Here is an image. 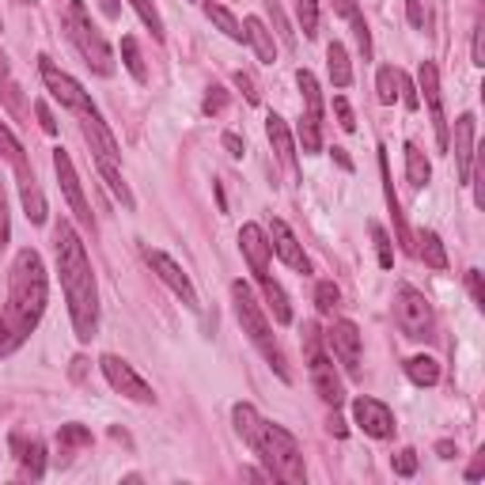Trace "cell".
Returning a JSON list of instances; mask_svg holds the SVG:
<instances>
[{
    "label": "cell",
    "mask_w": 485,
    "mask_h": 485,
    "mask_svg": "<svg viewBox=\"0 0 485 485\" xmlns=\"http://www.w3.org/2000/svg\"><path fill=\"white\" fill-rule=\"evenodd\" d=\"M436 455H440V459H455V455H459V448L451 444V440H440V444H436Z\"/></svg>",
    "instance_id": "obj_55"
},
{
    "label": "cell",
    "mask_w": 485,
    "mask_h": 485,
    "mask_svg": "<svg viewBox=\"0 0 485 485\" xmlns=\"http://www.w3.org/2000/svg\"><path fill=\"white\" fill-rule=\"evenodd\" d=\"M0 102H5V111H12L19 121H27V99H24V88H19L15 76H12L5 50H0Z\"/></svg>",
    "instance_id": "obj_22"
},
{
    "label": "cell",
    "mask_w": 485,
    "mask_h": 485,
    "mask_svg": "<svg viewBox=\"0 0 485 485\" xmlns=\"http://www.w3.org/2000/svg\"><path fill=\"white\" fill-rule=\"evenodd\" d=\"M99 163V175H102V182L111 186V194L125 205V209H133L137 201H133V189L125 186V179H121V163H114V160H95Z\"/></svg>",
    "instance_id": "obj_29"
},
{
    "label": "cell",
    "mask_w": 485,
    "mask_h": 485,
    "mask_svg": "<svg viewBox=\"0 0 485 485\" xmlns=\"http://www.w3.org/2000/svg\"><path fill=\"white\" fill-rule=\"evenodd\" d=\"M342 304V292H337L334 281H319V288H315V307H319L323 315H334V307Z\"/></svg>",
    "instance_id": "obj_40"
},
{
    "label": "cell",
    "mask_w": 485,
    "mask_h": 485,
    "mask_svg": "<svg viewBox=\"0 0 485 485\" xmlns=\"http://www.w3.org/2000/svg\"><path fill=\"white\" fill-rule=\"evenodd\" d=\"M398 88H403V69H379V76H375V92H379V102L383 107H394L398 102Z\"/></svg>",
    "instance_id": "obj_34"
},
{
    "label": "cell",
    "mask_w": 485,
    "mask_h": 485,
    "mask_svg": "<svg viewBox=\"0 0 485 485\" xmlns=\"http://www.w3.org/2000/svg\"><path fill=\"white\" fill-rule=\"evenodd\" d=\"M65 27H69V38L80 50V57L88 61V69L99 76H114V50H111V42L102 38V31L92 24V12L83 8V0H69Z\"/></svg>",
    "instance_id": "obj_5"
},
{
    "label": "cell",
    "mask_w": 485,
    "mask_h": 485,
    "mask_svg": "<svg viewBox=\"0 0 485 485\" xmlns=\"http://www.w3.org/2000/svg\"><path fill=\"white\" fill-rule=\"evenodd\" d=\"M99 8H102V15H107V19H118V15H121L118 0H99Z\"/></svg>",
    "instance_id": "obj_56"
},
{
    "label": "cell",
    "mask_w": 485,
    "mask_h": 485,
    "mask_svg": "<svg viewBox=\"0 0 485 485\" xmlns=\"http://www.w3.org/2000/svg\"><path fill=\"white\" fill-rule=\"evenodd\" d=\"M236 83H239V88H243L247 102H258V99H262V95H258V83H255V80H250L247 73H236Z\"/></svg>",
    "instance_id": "obj_51"
},
{
    "label": "cell",
    "mask_w": 485,
    "mask_h": 485,
    "mask_svg": "<svg viewBox=\"0 0 485 485\" xmlns=\"http://www.w3.org/2000/svg\"><path fill=\"white\" fill-rule=\"evenodd\" d=\"M406 375H410V383H417V387H436L440 383V364L432 361V356H410Z\"/></svg>",
    "instance_id": "obj_31"
},
{
    "label": "cell",
    "mask_w": 485,
    "mask_h": 485,
    "mask_svg": "<svg viewBox=\"0 0 485 485\" xmlns=\"http://www.w3.org/2000/svg\"><path fill=\"white\" fill-rule=\"evenodd\" d=\"M311 361V383H315V391H319V398L326 406H342L345 403V391H342V379H337V372H334V364L326 361L323 353H315V356H307Z\"/></svg>",
    "instance_id": "obj_19"
},
{
    "label": "cell",
    "mask_w": 485,
    "mask_h": 485,
    "mask_svg": "<svg viewBox=\"0 0 485 485\" xmlns=\"http://www.w3.org/2000/svg\"><path fill=\"white\" fill-rule=\"evenodd\" d=\"M296 83H300V92H304V111L323 118V92H319V80H315L307 69H300V73H296Z\"/></svg>",
    "instance_id": "obj_35"
},
{
    "label": "cell",
    "mask_w": 485,
    "mask_h": 485,
    "mask_svg": "<svg viewBox=\"0 0 485 485\" xmlns=\"http://www.w3.org/2000/svg\"><path fill=\"white\" fill-rule=\"evenodd\" d=\"M239 250H243V258H247L250 273H255V277H266V273H269V255H273L266 228L243 224V228H239Z\"/></svg>",
    "instance_id": "obj_17"
},
{
    "label": "cell",
    "mask_w": 485,
    "mask_h": 485,
    "mask_svg": "<svg viewBox=\"0 0 485 485\" xmlns=\"http://www.w3.org/2000/svg\"><path fill=\"white\" fill-rule=\"evenodd\" d=\"M46 266H42L38 250L24 247L8 269V300L0 307V361L34 334L46 315Z\"/></svg>",
    "instance_id": "obj_1"
},
{
    "label": "cell",
    "mask_w": 485,
    "mask_h": 485,
    "mask_svg": "<svg viewBox=\"0 0 485 485\" xmlns=\"http://www.w3.org/2000/svg\"><path fill=\"white\" fill-rule=\"evenodd\" d=\"M330 5H334L337 15H345V19H353L356 12H361V8H356V0H330Z\"/></svg>",
    "instance_id": "obj_53"
},
{
    "label": "cell",
    "mask_w": 485,
    "mask_h": 485,
    "mask_svg": "<svg viewBox=\"0 0 485 485\" xmlns=\"http://www.w3.org/2000/svg\"><path fill=\"white\" fill-rule=\"evenodd\" d=\"M0 152L8 156L12 171H15L19 198H24V209H27V220H31V224H46V217H50V209H46V194H42L38 175H34V167H31L27 152H24V144H19V141L12 137L8 125H0Z\"/></svg>",
    "instance_id": "obj_6"
},
{
    "label": "cell",
    "mask_w": 485,
    "mask_h": 485,
    "mask_svg": "<svg viewBox=\"0 0 485 485\" xmlns=\"http://www.w3.org/2000/svg\"><path fill=\"white\" fill-rule=\"evenodd\" d=\"M205 15L213 19V24H217L231 42H243V24H239V19L231 15L224 5H217V0H205Z\"/></svg>",
    "instance_id": "obj_32"
},
{
    "label": "cell",
    "mask_w": 485,
    "mask_h": 485,
    "mask_svg": "<svg viewBox=\"0 0 485 485\" xmlns=\"http://www.w3.org/2000/svg\"><path fill=\"white\" fill-rule=\"evenodd\" d=\"M224 149H228L231 156H236V160H239V156L247 152V144H243V141H239L236 133H224Z\"/></svg>",
    "instance_id": "obj_52"
},
{
    "label": "cell",
    "mask_w": 485,
    "mask_h": 485,
    "mask_svg": "<svg viewBox=\"0 0 485 485\" xmlns=\"http://www.w3.org/2000/svg\"><path fill=\"white\" fill-rule=\"evenodd\" d=\"M53 258L61 273V288L69 300V319L80 342H92L99 334V288H95V273L88 262L83 239L76 236V228L69 220H57L53 228Z\"/></svg>",
    "instance_id": "obj_2"
},
{
    "label": "cell",
    "mask_w": 485,
    "mask_h": 485,
    "mask_svg": "<svg viewBox=\"0 0 485 485\" xmlns=\"http://www.w3.org/2000/svg\"><path fill=\"white\" fill-rule=\"evenodd\" d=\"M394 323L410 342H429L436 330V315H432V304L425 292L413 285H398L394 288Z\"/></svg>",
    "instance_id": "obj_7"
},
{
    "label": "cell",
    "mask_w": 485,
    "mask_h": 485,
    "mask_svg": "<svg viewBox=\"0 0 485 485\" xmlns=\"http://www.w3.org/2000/svg\"><path fill=\"white\" fill-rule=\"evenodd\" d=\"M266 137H269V144H273V152H277L281 167H288L292 175H300V163H296V141H292L288 121L277 118V114H269V118H266Z\"/></svg>",
    "instance_id": "obj_20"
},
{
    "label": "cell",
    "mask_w": 485,
    "mask_h": 485,
    "mask_svg": "<svg viewBox=\"0 0 485 485\" xmlns=\"http://www.w3.org/2000/svg\"><path fill=\"white\" fill-rule=\"evenodd\" d=\"M334 114H337V125H342L345 133L356 130V118H353V107L345 102V95H337V99H334Z\"/></svg>",
    "instance_id": "obj_44"
},
{
    "label": "cell",
    "mask_w": 485,
    "mask_h": 485,
    "mask_svg": "<svg viewBox=\"0 0 485 485\" xmlns=\"http://www.w3.org/2000/svg\"><path fill=\"white\" fill-rule=\"evenodd\" d=\"M24 5H31V0H24Z\"/></svg>",
    "instance_id": "obj_59"
},
{
    "label": "cell",
    "mask_w": 485,
    "mask_h": 485,
    "mask_svg": "<svg viewBox=\"0 0 485 485\" xmlns=\"http://www.w3.org/2000/svg\"><path fill=\"white\" fill-rule=\"evenodd\" d=\"M296 15H300V27L307 38L319 34V0H296Z\"/></svg>",
    "instance_id": "obj_39"
},
{
    "label": "cell",
    "mask_w": 485,
    "mask_h": 485,
    "mask_svg": "<svg viewBox=\"0 0 485 485\" xmlns=\"http://www.w3.org/2000/svg\"><path fill=\"white\" fill-rule=\"evenodd\" d=\"M467 288H470V300L478 307H485V285H481V269H470L467 273Z\"/></svg>",
    "instance_id": "obj_47"
},
{
    "label": "cell",
    "mask_w": 485,
    "mask_h": 485,
    "mask_svg": "<svg viewBox=\"0 0 485 485\" xmlns=\"http://www.w3.org/2000/svg\"><path fill=\"white\" fill-rule=\"evenodd\" d=\"M258 285H262V292H266V304H269V311H273V323L288 326V323H292V304H288V296H285V288L273 281L269 273H266V277H258Z\"/></svg>",
    "instance_id": "obj_26"
},
{
    "label": "cell",
    "mask_w": 485,
    "mask_h": 485,
    "mask_svg": "<svg viewBox=\"0 0 485 485\" xmlns=\"http://www.w3.org/2000/svg\"><path fill=\"white\" fill-rule=\"evenodd\" d=\"M243 38L255 46V53H258V61H266V65H273L277 61V42H273V31H266V24L258 15H247L243 19Z\"/></svg>",
    "instance_id": "obj_23"
},
{
    "label": "cell",
    "mask_w": 485,
    "mask_h": 485,
    "mask_svg": "<svg viewBox=\"0 0 485 485\" xmlns=\"http://www.w3.org/2000/svg\"><path fill=\"white\" fill-rule=\"evenodd\" d=\"M53 171H57V182H61V189H65V198H69V205H73V217H76L83 228H88V231H95L92 205H88V198H83L80 179H76V167H73V156H69L65 149H53Z\"/></svg>",
    "instance_id": "obj_12"
},
{
    "label": "cell",
    "mask_w": 485,
    "mask_h": 485,
    "mask_svg": "<svg viewBox=\"0 0 485 485\" xmlns=\"http://www.w3.org/2000/svg\"><path fill=\"white\" fill-rule=\"evenodd\" d=\"M130 5H133V12L141 15V24L152 31V38L163 42V19H160V12H156L152 0H130Z\"/></svg>",
    "instance_id": "obj_37"
},
{
    "label": "cell",
    "mask_w": 485,
    "mask_h": 485,
    "mask_svg": "<svg viewBox=\"0 0 485 485\" xmlns=\"http://www.w3.org/2000/svg\"><path fill=\"white\" fill-rule=\"evenodd\" d=\"M334 160H337V167H345V171H353V160L345 156V149H334Z\"/></svg>",
    "instance_id": "obj_58"
},
{
    "label": "cell",
    "mask_w": 485,
    "mask_h": 485,
    "mask_svg": "<svg viewBox=\"0 0 485 485\" xmlns=\"http://www.w3.org/2000/svg\"><path fill=\"white\" fill-rule=\"evenodd\" d=\"M353 421H356V425H361L372 440L394 436V413H391V406L379 403V398H368V394L353 398Z\"/></svg>",
    "instance_id": "obj_14"
},
{
    "label": "cell",
    "mask_w": 485,
    "mask_h": 485,
    "mask_svg": "<svg viewBox=\"0 0 485 485\" xmlns=\"http://www.w3.org/2000/svg\"><path fill=\"white\" fill-rule=\"evenodd\" d=\"M394 474H398V478H413V474H417V451H413V448H406V451L394 455Z\"/></svg>",
    "instance_id": "obj_42"
},
{
    "label": "cell",
    "mask_w": 485,
    "mask_h": 485,
    "mask_svg": "<svg viewBox=\"0 0 485 485\" xmlns=\"http://www.w3.org/2000/svg\"><path fill=\"white\" fill-rule=\"evenodd\" d=\"M417 95L425 99V107H429L432 133H436V149H440V152H448L451 130H448V118H444V95H440V73H436L432 61H421V69H417Z\"/></svg>",
    "instance_id": "obj_9"
},
{
    "label": "cell",
    "mask_w": 485,
    "mask_h": 485,
    "mask_svg": "<svg viewBox=\"0 0 485 485\" xmlns=\"http://www.w3.org/2000/svg\"><path fill=\"white\" fill-rule=\"evenodd\" d=\"M38 76H42V83H46V92L61 102L65 111H73V114H83V111H92L95 102H92V95L80 88V83L69 76V73H61L50 57H38Z\"/></svg>",
    "instance_id": "obj_8"
},
{
    "label": "cell",
    "mask_w": 485,
    "mask_h": 485,
    "mask_svg": "<svg viewBox=\"0 0 485 485\" xmlns=\"http://www.w3.org/2000/svg\"><path fill=\"white\" fill-rule=\"evenodd\" d=\"M326 69H330L334 88H349L353 83V65H349V53H345L342 42H330L326 46Z\"/></svg>",
    "instance_id": "obj_27"
},
{
    "label": "cell",
    "mask_w": 485,
    "mask_h": 485,
    "mask_svg": "<svg viewBox=\"0 0 485 485\" xmlns=\"http://www.w3.org/2000/svg\"><path fill=\"white\" fill-rule=\"evenodd\" d=\"M296 133H300V144H304L307 156L323 149V118H319V114H307V111H304V118H300V125H296Z\"/></svg>",
    "instance_id": "obj_33"
},
{
    "label": "cell",
    "mask_w": 485,
    "mask_h": 485,
    "mask_svg": "<svg viewBox=\"0 0 485 485\" xmlns=\"http://www.w3.org/2000/svg\"><path fill=\"white\" fill-rule=\"evenodd\" d=\"M12 451L19 455V462H24V470L38 481L42 474H46V448L38 444V440H24L19 432H12Z\"/></svg>",
    "instance_id": "obj_24"
},
{
    "label": "cell",
    "mask_w": 485,
    "mask_h": 485,
    "mask_svg": "<svg viewBox=\"0 0 485 485\" xmlns=\"http://www.w3.org/2000/svg\"><path fill=\"white\" fill-rule=\"evenodd\" d=\"M413 255H421V258H425V266H432V269H448L444 243H440V236H436V231H429V228H421V231H417Z\"/></svg>",
    "instance_id": "obj_25"
},
{
    "label": "cell",
    "mask_w": 485,
    "mask_h": 485,
    "mask_svg": "<svg viewBox=\"0 0 485 485\" xmlns=\"http://www.w3.org/2000/svg\"><path fill=\"white\" fill-rule=\"evenodd\" d=\"M76 118H80L83 137H88V144H92V156H95V160H114V163H121V149H118L114 133L107 130V121L99 118V111L92 107V111H83V114H76Z\"/></svg>",
    "instance_id": "obj_15"
},
{
    "label": "cell",
    "mask_w": 485,
    "mask_h": 485,
    "mask_svg": "<svg viewBox=\"0 0 485 485\" xmlns=\"http://www.w3.org/2000/svg\"><path fill=\"white\" fill-rule=\"evenodd\" d=\"M406 19H410V27H425V8H421V0H406Z\"/></svg>",
    "instance_id": "obj_50"
},
{
    "label": "cell",
    "mask_w": 485,
    "mask_h": 485,
    "mask_svg": "<svg viewBox=\"0 0 485 485\" xmlns=\"http://www.w3.org/2000/svg\"><path fill=\"white\" fill-rule=\"evenodd\" d=\"M57 444H61V451L88 448V444H92V432L83 429V425H61V429H57Z\"/></svg>",
    "instance_id": "obj_38"
},
{
    "label": "cell",
    "mask_w": 485,
    "mask_h": 485,
    "mask_svg": "<svg viewBox=\"0 0 485 485\" xmlns=\"http://www.w3.org/2000/svg\"><path fill=\"white\" fill-rule=\"evenodd\" d=\"M231 304H236V319L243 326V334L262 349V356L269 361V368L277 372L285 383H288V368H285V356L277 349V342H273V330H269V319H266V311L262 304L255 300V292H250V285L243 281H231Z\"/></svg>",
    "instance_id": "obj_4"
},
{
    "label": "cell",
    "mask_w": 485,
    "mask_h": 485,
    "mask_svg": "<svg viewBox=\"0 0 485 485\" xmlns=\"http://www.w3.org/2000/svg\"><path fill=\"white\" fill-rule=\"evenodd\" d=\"M34 114H38V125H42V133L57 137V121H53V111L46 107V102H34Z\"/></svg>",
    "instance_id": "obj_48"
},
{
    "label": "cell",
    "mask_w": 485,
    "mask_h": 485,
    "mask_svg": "<svg viewBox=\"0 0 485 485\" xmlns=\"http://www.w3.org/2000/svg\"><path fill=\"white\" fill-rule=\"evenodd\" d=\"M474 114H459L455 118V141H448V149H455V171L459 182H470L474 175Z\"/></svg>",
    "instance_id": "obj_18"
},
{
    "label": "cell",
    "mask_w": 485,
    "mask_h": 485,
    "mask_svg": "<svg viewBox=\"0 0 485 485\" xmlns=\"http://www.w3.org/2000/svg\"><path fill=\"white\" fill-rule=\"evenodd\" d=\"M144 262L152 266V273L156 277L175 292V296L189 307V311H198V292H194V285H189V277L182 273V266L171 258V255H163V250H152V247H144Z\"/></svg>",
    "instance_id": "obj_11"
},
{
    "label": "cell",
    "mask_w": 485,
    "mask_h": 485,
    "mask_svg": "<svg viewBox=\"0 0 485 485\" xmlns=\"http://www.w3.org/2000/svg\"><path fill=\"white\" fill-rule=\"evenodd\" d=\"M326 342L337 356V364H342L353 379L361 375V330H356L349 319H337L330 330H326Z\"/></svg>",
    "instance_id": "obj_13"
},
{
    "label": "cell",
    "mask_w": 485,
    "mask_h": 485,
    "mask_svg": "<svg viewBox=\"0 0 485 485\" xmlns=\"http://www.w3.org/2000/svg\"><path fill=\"white\" fill-rule=\"evenodd\" d=\"M379 175H383V198H387V209H391V217H394V231H398V243H403L406 255H413V236H410V228L403 220V205H398L394 198V182H391V163H387V152L379 149Z\"/></svg>",
    "instance_id": "obj_21"
},
{
    "label": "cell",
    "mask_w": 485,
    "mask_h": 485,
    "mask_svg": "<svg viewBox=\"0 0 485 485\" xmlns=\"http://www.w3.org/2000/svg\"><path fill=\"white\" fill-rule=\"evenodd\" d=\"M266 236H269V247H273V255H277V258H281L288 269H296V273H311V258L304 255L300 239L292 236L285 220H273Z\"/></svg>",
    "instance_id": "obj_16"
},
{
    "label": "cell",
    "mask_w": 485,
    "mask_h": 485,
    "mask_svg": "<svg viewBox=\"0 0 485 485\" xmlns=\"http://www.w3.org/2000/svg\"><path fill=\"white\" fill-rule=\"evenodd\" d=\"M121 57H125V69H130V76L137 83L149 80V69H144V61H141V50H137V38L133 34H125L121 38Z\"/></svg>",
    "instance_id": "obj_36"
},
{
    "label": "cell",
    "mask_w": 485,
    "mask_h": 485,
    "mask_svg": "<svg viewBox=\"0 0 485 485\" xmlns=\"http://www.w3.org/2000/svg\"><path fill=\"white\" fill-rule=\"evenodd\" d=\"M8 198H5V182H0V255H5V247H8Z\"/></svg>",
    "instance_id": "obj_46"
},
{
    "label": "cell",
    "mask_w": 485,
    "mask_h": 485,
    "mask_svg": "<svg viewBox=\"0 0 485 485\" xmlns=\"http://www.w3.org/2000/svg\"><path fill=\"white\" fill-rule=\"evenodd\" d=\"M398 99L406 102V111H417L421 107V95H417V88H413V80L403 73V88H398Z\"/></svg>",
    "instance_id": "obj_45"
},
{
    "label": "cell",
    "mask_w": 485,
    "mask_h": 485,
    "mask_svg": "<svg viewBox=\"0 0 485 485\" xmlns=\"http://www.w3.org/2000/svg\"><path fill=\"white\" fill-rule=\"evenodd\" d=\"M224 107H228V92L213 83V88H209V95H205V102H201V111H205L209 118H213V114H220Z\"/></svg>",
    "instance_id": "obj_43"
},
{
    "label": "cell",
    "mask_w": 485,
    "mask_h": 485,
    "mask_svg": "<svg viewBox=\"0 0 485 485\" xmlns=\"http://www.w3.org/2000/svg\"><path fill=\"white\" fill-rule=\"evenodd\" d=\"M485 474V451H478L474 455V462H470V470H467V481H478Z\"/></svg>",
    "instance_id": "obj_54"
},
{
    "label": "cell",
    "mask_w": 485,
    "mask_h": 485,
    "mask_svg": "<svg viewBox=\"0 0 485 485\" xmlns=\"http://www.w3.org/2000/svg\"><path fill=\"white\" fill-rule=\"evenodd\" d=\"M99 368H102V375H107V383H111L118 394L133 398V403H156L152 387H149V383H144V379L137 375V368H133L130 361H121V356L107 353V356H102V361H99Z\"/></svg>",
    "instance_id": "obj_10"
},
{
    "label": "cell",
    "mask_w": 485,
    "mask_h": 485,
    "mask_svg": "<svg viewBox=\"0 0 485 485\" xmlns=\"http://www.w3.org/2000/svg\"><path fill=\"white\" fill-rule=\"evenodd\" d=\"M231 421H236V432L247 440V448H255V444H258V432H262L258 410L247 406V403H239V406H231Z\"/></svg>",
    "instance_id": "obj_28"
},
{
    "label": "cell",
    "mask_w": 485,
    "mask_h": 485,
    "mask_svg": "<svg viewBox=\"0 0 485 485\" xmlns=\"http://www.w3.org/2000/svg\"><path fill=\"white\" fill-rule=\"evenodd\" d=\"M470 57H474V65H485V27H481V24L474 27V42H470Z\"/></svg>",
    "instance_id": "obj_49"
},
{
    "label": "cell",
    "mask_w": 485,
    "mask_h": 485,
    "mask_svg": "<svg viewBox=\"0 0 485 485\" xmlns=\"http://www.w3.org/2000/svg\"><path fill=\"white\" fill-rule=\"evenodd\" d=\"M255 451L273 478H281V481H292V485H300L307 481V467H304V451L296 444V436H292L288 429L281 425H269V421H262V432H258V444L250 448Z\"/></svg>",
    "instance_id": "obj_3"
},
{
    "label": "cell",
    "mask_w": 485,
    "mask_h": 485,
    "mask_svg": "<svg viewBox=\"0 0 485 485\" xmlns=\"http://www.w3.org/2000/svg\"><path fill=\"white\" fill-rule=\"evenodd\" d=\"M368 228H372V239H375V255H379V266H383V269H391V266H394V250H391V236H387V231H383V228H379L375 220H372Z\"/></svg>",
    "instance_id": "obj_41"
},
{
    "label": "cell",
    "mask_w": 485,
    "mask_h": 485,
    "mask_svg": "<svg viewBox=\"0 0 485 485\" xmlns=\"http://www.w3.org/2000/svg\"><path fill=\"white\" fill-rule=\"evenodd\" d=\"M406 179H410V186L413 189H421V186H429V179H432V163H429V156L417 149V144H406Z\"/></svg>",
    "instance_id": "obj_30"
},
{
    "label": "cell",
    "mask_w": 485,
    "mask_h": 485,
    "mask_svg": "<svg viewBox=\"0 0 485 485\" xmlns=\"http://www.w3.org/2000/svg\"><path fill=\"white\" fill-rule=\"evenodd\" d=\"M330 432H334V436H345V432H349V429H345V421L337 417V413L330 417Z\"/></svg>",
    "instance_id": "obj_57"
}]
</instances>
